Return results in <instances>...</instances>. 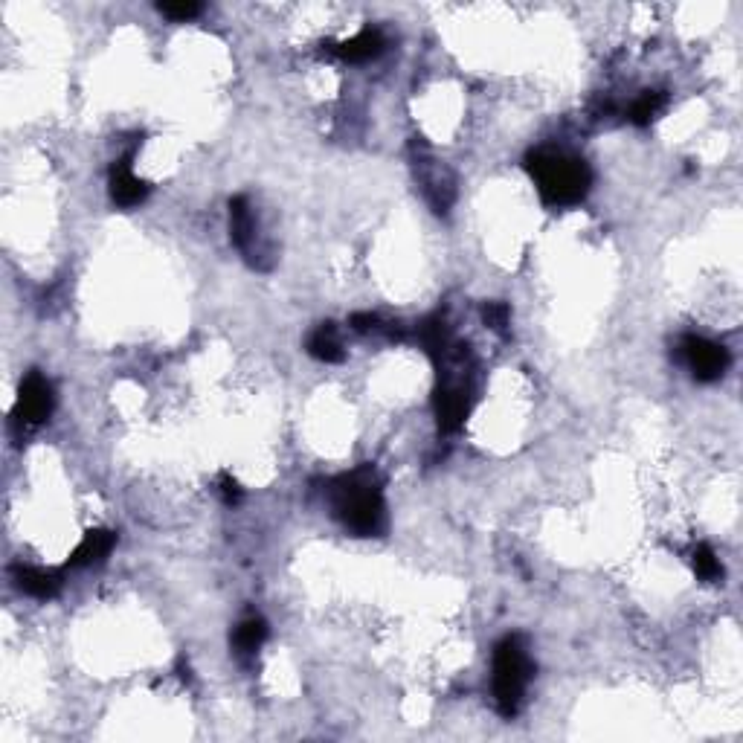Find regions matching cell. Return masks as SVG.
I'll use <instances>...</instances> for the list:
<instances>
[{
  "instance_id": "14",
  "label": "cell",
  "mask_w": 743,
  "mask_h": 743,
  "mask_svg": "<svg viewBox=\"0 0 743 743\" xmlns=\"http://www.w3.org/2000/svg\"><path fill=\"white\" fill-rule=\"evenodd\" d=\"M308 355L317 357L320 363H340V360H343V346H340V337H337V331H334L331 323L320 326L311 334V340H308Z\"/></svg>"
},
{
  "instance_id": "8",
  "label": "cell",
  "mask_w": 743,
  "mask_h": 743,
  "mask_svg": "<svg viewBox=\"0 0 743 743\" xmlns=\"http://www.w3.org/2000/svg\"><path fill=\"white\" fill-rule=\"evenodd\" d=\"M131 160H134V151H128V154H122L119 160H114V166H111V178H108L111 201H114L119 209L140 207V204L149 198V183L134 175Z\"/></svg>"
},
{
  "instance_id": "4",
  "label": "cell",
  "mask_w": 743,
  "mask_h": 743,
  "mask_svg": "<svg viewBox=\"0 0 743 743\" xmlns=\"http://www.w3.org/2000/svg\"><path fill=\"white\" fill-rule=\"evenodd\" d=\"M471 384L465 381V369L459 375L439 372V389H436V418L445 433H456L465 418L471 416Z\"/></svg>"
},
{
  "instance_id": "13",
  "label": "cell",
  "mask_w": 743,
  "mask_h": 743,
  "mask_svg": "<svg viewBox=\"0 0 743 743\" xmlns=\"http://www.w3.org/2000/svg\"><path fill=\"white\" fill-rule=\"evenodd\" d=\"M265 639H268V622L259 619V616H250V619H244V622L236 627V633H233V648H236V654L250 656L265 645Z\"/></svg>"
},
{
  "instance_id": "6",
  "label": "cell",
  "mask_w": 743,
  "mask_h": 743,
  "mask_svg": "<svg viewBox=\"0 0 743 743\" xmlns=\"http://www.w3.org/2000/svg\"><path fill=\"white\" fill-rule=\"evenodd\" d=\"M683 357L691 369V375L697 381H717L723 378V372L729 369V352L723 346H717L706 337H685L683 340Z\"/></svg>"
},
{
  "instance_id": "7",
  "label": "cell",
  "mask_w": 743,
  "mask_h": 743,
  "mask_svg": "<svg viewBox=\"0 0 743 743\" xmlns=\"http://www.w3.org/2000/svg\"><path fill=\"white\" fill-rule=\"evenodd\" d=\"M53 404H56V395H53V387L44 375L38 372H30L21 384V392H18V404H15V421L21 424H41L47 421L50 413H53Z\"/></svg>"
},
{
  "instance_id": "16",
  "label": "cell",
  "mask_w": 743,
  "mask_h": 743,
  "mask_svg": "<svg viewBox=\"0 0 743 743\" xmlns=\"http://www.w3.org/2000/svg\"><path fill=\"white\" fill-rule=\"evenodd\" d=\"M691 566H694V575L700 578V581H709L714 584L717 578H723V566L717 561V555H714L712 546H706V543H700L697 549H694V555H691Z\"/></svg>"
},
{
  "instance_id": "2",
  "label": "cell",
  "mask_w": 743,
  "mask_h": 743,
  "mask_svg": "<svg viewBox=\"0 0 743 743\" xmlns=\"http://www.w3.org/2000/svg\"><path fill=\"white\" fill-rule=\"evenodd\" d=\"M526 169L535 180L543 204L549 207H575L587 198L593 186V172L581 157L564 151L537 149L526 157Z\"/></svg>"
},
{
  "instance_id": "18",
  "label": "cell",
  "mask_w": 743,
  "mask_h": 743,
  "mask_svg": "<svg viewBox=\"0 0 743 743\" xmlns=\"http://www.w3.org/2000/svg\"><path fill=\"white\" fill-rule=\"evenodd\" d=\"M157 9L169 21H192V18L201 15V3H186V0H180V3H157Z\"/></svg>"
},
{
  "instance_id": "11",
  "label": "cell",
  "mask_w": 743,
  "mask_h": 743,
  "mask_svg": "<svg viewBox=\"0 0 743 743\" xmlns=\"http://www.w3.org/2000/svg\"><path fill=\"white\" fill-rule=\"evenodd\" d=\"M384 35L378 30H363L357 32L355 38H349V41H340V44H328V53H334L337 59L343 61H369L375 59V56H381L384 53Z\"/></svg>"
},
{
  "instance_id": "19",
  "label": "cell",
  "mask_w": 743,
  "mask_h": 743,
  "mask_svg": "<svg viewBox=\"0 0 743 743\" xmlns=\"http://www.w3.org/2000/svg\"><path fill=\"white\" fill-rule=\"evenodd\" d=\"M221 494H224V503H238L241 500V485L230 474H221Z\"/></svg>"
},
{
  "instance_id": "5",
  "label": "cell",
  "mask_w": 743,
  "mask_h": 743,
  "mask_svg": "<svg viewBox=\"0 0 743 743\" xmlns=\"http://www.w3.org/2000/svg\"><path fill=\"white\" fill-rule=\"evenodd\" d=\"M230 238H233V244L244 253V259L253 268H265L262 259L268 256V247L262 244L256 212H253L250 201L244 195H236L230 201Z\"/></svg>"
},
{
  "instance_id": "20",
  "label": "cell",
  "mask_w": 743,
  "mask_h": 743,
  "mask_svg": "<svg viewBox=\"0 0 743 743\" xmlns=\"http://www.w3.org/2000/svg\"><path fill=\"white\" fill-rule=\"evenodd\" d=\"M352 328L360 331V334H366V331H378V328H381V320H378L375 314H355V317H352Z\"/></svg>"
},
{
  "instance_id": "9",
  "label": "cell",
  "mask_w": 743,
  "mask_h": 743,
  "mask_svg": "<svg viewBox=\"0 0 743 743\" xmlns=\"http://www.w3.org/2000/svg\"><path fill=\"white\" fill-rule=\"evenodd\" d=\"M416 175L421 189H424V198L430 201V207L436 212H447V207L456 198V186H453V178H450L445 166L436 163V160L421 157V160H416Z\"/></svg>"
},
{
  "instance_id": "10",
  "label": "cell",
  "mask_w": 743,
  "mask_h": 743,
  "mask_svg": "<svg viewBox=\"0 0 743 743\" xmlns=\"http://www.w3.org/2000/svg\"><path fill=\"white\" fill-rule=\"evenodd\" d=\"M18 590H24L32 598H53L61 590V572L56 569H41V566H15L12 569Z\"/></svg>"
},
{
  "instance_id": "15",
  "label": "cell",
  "mask_w": 743,
  "mask_h": 743,
  "mask_svg": "<svg viewBox=\"0 0 743 743\" xmlns=\"http://www.w3.org/2000/svg\"><path fill=\"white\" fill-rule=\"evenodd\" d=\"M665 102H668V96H665L662 90H645V93L630 105V122H636V125H651V122L662 114Z\"/></svg>"
},
{
  "instance_id": "3",
  "label": "cell",
  "mask_w": 743,
  "mask_h": 743,
  "mask_svg": "<svg viewBox=\"0 0 743 743\" xmlns=\"http://www.w3.org/2000/svg\"><path fill=\"white\" fill-rule=\"evenodd\" d=\"M532 671L535 665L520 633H511L494 648V703L503 717H514L520 712Z\"/></svg>"
},
{
  "instance_id": "12",
  "label": "cell",
  "mask_w": 743,
  "mask_h": 743,
  "mask_svg": "<svg viewBox=\"0 0 743 743\" xmlns=\"http://www.w3.org/2000/svg\"><path fill=\"white\" fill-rule=\"evenodd\" d=\"M117 546V535L108 532V529H90L88 535L82 537V543L73 549L70 555V566H90L105 561L111 555V549Z\"/></svg>"
},
{
  "instance_id": "17",
  "label": "cell",
  "mask_w": 743,
  "mask_h": 743,
  "mask_svg": "<svg viewBox=\"0 0 743 743\" xmlns=\"http://www.w3.org/2000/svg\"><path fill=\"white\" fill-rule=\"evenodd\" d=\"M482 320H485V326L491 328V331L506 334L511 311H508L506 302H485V305H482Z\"/></svg>"
},
{
  "instance_id": "1",
  "label": "cell",
  "mask_w": 743,
  "mask_h": 743,
  "mask_svg": "<svg viewBox=\"0 0 743 743\" xmlns=\"http://www.w3.org/2000/svg\"><path fill=\"white\" fill-rule=\"evenodd\" d=\"M331 508L337 520L357 537H375L387 526L381 482L372 468H357L331 485Z\"/></svg>"
}]
</instances>
